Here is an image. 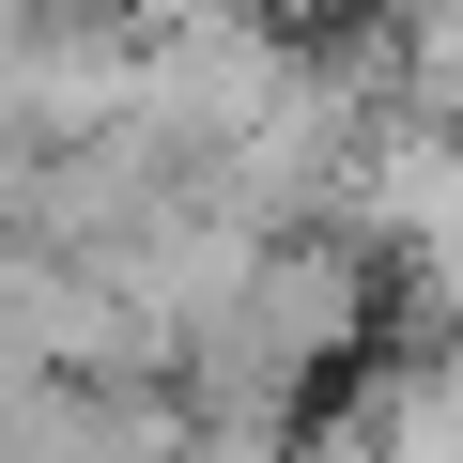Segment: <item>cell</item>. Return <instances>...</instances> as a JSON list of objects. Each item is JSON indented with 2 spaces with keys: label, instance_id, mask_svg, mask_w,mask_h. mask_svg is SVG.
I'll list each match as a JSON object with an SVG mask.
<instances>
[{
  "label": "cell",
  "instance_id": "6da1fadb",
  "mask_svg": "<svg viewBox=\"0 0 463 463\" xmlns=\"http://www.w3.org/2000/svg\"><path fill=\"white\" fill-rule=\"evenodd\" d=\"M32 216H47V139H16V124H0V248H16Z\"/></svg>",
  "mask_w": 463,
  "mask_h": 463
}]
</instances>
